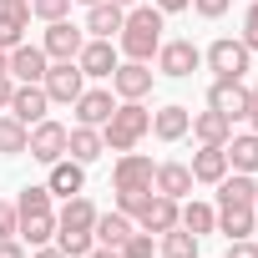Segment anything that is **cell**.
<instances>
[{"instance_id":"60d3db41","label":"cell","mask_w":258,"mask_h":258,"mask_svg":"<svg viewBox=\"0 0 258 258\" xmlns=\"http://www.w3.org/2000/svg\"><path fill=\"white\" fill-rule=\"evenodd\" d=\"M11 91H16V76H11V71H0V111L11 106Z\"/></svg>"},{"instance_id":"8fae6325","label":"cell","mask_w":258,"mask_h":258,"mask_svg":"<svg viewBox=\"0 0 258 258\" xmlns=\"http://www.w3.org/2000/svg\"><path fill=\"white\" fill-rule=\"evenodd\" d=\"M116 61H121V51H116V41H96V36H86V46H81V56H76V66H81V76H91V81H111V71H116Z\"/></svg>"},{"instance_id":"f1b7e54d","label":"cell","mask_w":258,"mask_h":258,"mask_svg":"<svg viewBox=\"0 0 258 258\" xmlns=\"http://www.w3.org/2000/svg\"><path fill=\"white\" fill-rule=\"evenodd\" d=\"M198 243H203V238L187 233L182 223L167 228V233H157V253H162V258H198Z\"/></svg>"},{"instance_id":"83f0119b","label":"cell","mask_w":258,"mask_h":258,"mask_svg":"<svg viewBox=\"0 0 258 258\" xmlns=\"http://www.w3.org/2000/svg\"><path fill=\"white\" fill-rule=\"evenodd\" d=\"M213 233H223L228 243H233V238H253V233H258L253 208H218V228H213Z\"/></svg>"},{"instance_id":"30bf717a","label":"cell","mask_w":258,"mask_h":258,"mask_svg":"<svg viewBox=\"0 0 258 258\" xmlns=\"http://www.w3.org/2000/svg\"><path fill=\"white\" fill-rule=\"evenodd\" d=\"M81 46H86V31H81V26H71V21H51V26H46V36H41V51H46L51 61H76V56H81Z\"/></svg>"},{"instance_id":"cb8c5ba5","label":"cell","mask_w":258,"mask_h":258,"mask_svg":"<svg viewBox=\"0 0 258 258\" xmlns=\"http://www.w3.org/2000/svg\"><path fill=\"white\" fill-rule=\"evenodd\" d=\"M187 167H192V182H208V187H218V182L228 177V152H223V147H198Z\"/></svg>"},{"instance_id":"2e32d148","label":"cell","mask_w":258,"mask_h":258,"mask_svg":"<svg viewBox=\"0 0 258 258\" xmlns=\"http://www.w3.org/2000/svg\"><path fill=\"white\" fill-rule=\"evenodd\" d=\"M46 187H51V198H76L81 187H86V167L76 162V157H61V162H51V177H46Z\"/></svg>"},{"instance_id":"4316f807","label":"cell","mask_w":258,"mask_h":258,"mask_svg":"<svg viewBox=\"0 0 258 258\" xmlns=\"http://www.w3.org/2000/svg\"><path fill=\"white\" fill-rule=\"evenodd\" d=\"M132 228H137V223L116 208V213H96V228H91V233H96V243H101V248H121L126 238H132Z\"/></svg>"},{"instance_id":"ac0fdd59","label":"cell","mask_w":258,"mask_h":258,"mask_svg":"<svg viewBox=\"0 0 258 258\" xmlns=\"http://www.w3.org/2000/svg\"><path fill=\"white\" fill-rule=\"evenodd\" d=\"M187 126H192V111L177 106V101L152 111V137H157V142H182V137H187Z\"/></svg>"},{"instance_id":"8992f818","label":"cell","mask_w":258,"mask_h":258,"mask_svg":"<svg viewBox=\"0 0 258 258\" xmlns=\"http://www.w3.org/2000/svg\"><path fill=\"white\" fill-rule=\"evenodd\" d=\"M66 132H71V126H61L56 116H41L36 126H31V137H26V152L36 157V162H61L66 157Z\"/></svg>"},{"instance_id":"603a6c76","label":"cell","mask_w":258,"mask_h":258,"mask_svg":"<svg viewBox=\"0 0 258 258\" xmlns=\"http://www.w3.org/2000/svg\"><path fill=\"white\" fill-rule=\"evenodd\" d=\"M46 66H51V56H46L41 46H31V41H21V46L11 51V76H16V81H41Z\"/></svg>"},{"instance_id":"ab89813d","label":"cell","mask_w":258,"mask_h":258,"mask_svg":"<svg viewBox=\"0 0 258 258\" xmlns=\"http://www.w3.org/2000/svg\"><path fill=\"white\" fill-rule=\"evenodd\" d=\"M0 258H26V243L21 238H0Z\"/></svg>"},{"instance_id":"e575fe53","label":"cell","mask_w":258,"mask_h":258,"mask_svg":"<svg viewBox=\"0 0 258 258\" xmlns=\"http://www.w3.org/2000/svg\"><path fill=\"white\" fill-rule=\"evenodd\" d=\"M21 213H51V187H21L16 218H21Z\"/></svg>"},{"instance_id":"484cf974","label":"cell","mask_w":258,"mask_h":258,"mask_svg":"<svg viewBox=\"0 0 258 258\" xmlns=\"http://www.w3.org/2000/svg\"><path fill=\"white\" fill-rule=\"evenodd\" d=\"M16 238H21L26 248H41V243H51V238H56V208H51V213H21V223H16Z\"/></svg>"},{"instance_id":"7a4b0ae2","label":"cell","mask_w":258,"mask_h":258,"mask_svg":"<svg viewBox=\"0 0 258 258\" xmlns=\"http://www.w3.org/2000/svg\"><path fill=\"white\" fill-rule=\"evenodd\" d=\"M152 177H157V162L147 157V152H116V167H111V187H116V208L132 218L137 213V203L152 192Z\"/></svg>"},{"instance_id":"d4e9b609","label":"cell","mask_w":258,"mask_h":258,"mask_svg":"<svg viewBox=\"0 0 258 258\" xmlns=\"http://www.w3.org/2000/svg\"><path fill=\"white\" fill-rule=\"evenodd\" d=\"M253 198H258L253 172H228L218 182V208H253Z\"/></svg>"},{"instance_id":"9c48e42d","label":"cell","mask_w":258,"mask_h":258,"mask_svg":"<svg viewBox=\"0 0 258 258\" xmlns=\"http://www.w3.org/2000/svg\"><path fill=\"white\" fill-rule=\"evenodd\" d=\"M16 121H26V126H36L41 116H51V96H46V86L41 81H16V91H11V106H6Z\"/></svg>"},{"instance_id":"c3c4849f","label":"cell","mask_w":258,"mask_h":258,"mask_svg":"<svg viewBox=\"0 0 258 258\" xmlns=\"http://www.w3.org/2000/svg\"><path fill=\"white\" fill-rule=\"evenodd\" d=\"M0 71H11V51H0Z\"/></svg>"},{"instance_id":"1f68e13d","label":"cell","mask_w":258,"mask_h":258,"mask_svg":"<svg viewBox=\"0 0 258 258\" xmlns=\"http://www.w3.org/2000/svg\"><path fill=\"white\" fill-rule=\"evenodd\" d=\"M26 137H31V126L16 121L11 111H0V157H21L26 152Z\"/></svg>"},{"instance_id":"b9f144b4","label":"cell","mask_w":258,"mask_h":258,"mask_svg":"<svg viewBox=\"0 0 258 258\" xmlns=\"http://www.w3.org/2000/svg\"><path fill=\"white\" fill-rule=\"evenodd\" d=\"M152 6H157L162 16H177V11H187V6H192V0H152Z\"/></svg>"},{"instance_id":"f907efd6","label":"cell","mask_w":258,"mask_h":258,"mask_svg":"<svg viewBox=\"0 0 258 258\" xmlns=\"http://www.w3.org/2000/svg\"><path fill=\"white\" fill-rule=\"evenodd\" d=\"M76 6H96V0H76Z\"/></svg>"},{"instance_id":"f6af8a7d","label":"cell","mask_w":258,"mask_h":258,"mask_svg":"<svg viewBox=\"0 0 258 258\" xmlns=\"http://www.w3.org/2000/svg\"><path fill=\"white\" fill-rule=\"evenodd\" d=\"M86 258H121V253H116V248H101V243H96V248H91Z\"/></svg>"},{"instance_id":"7402d4cb","label":"cell","mask_w":258,"mask_h":258,"mask_svg":"<svg viewBox=\"0 0 258 258\" xmlns=\"http://www.w3.org/2000/svg\"><path fill=\"white\" fill-rule=\"evenodd\" d=\"M101 152H106V142H101V126H71V132H66V157H76L81 167H91Z\"/></svg>"},{"instance_id":"277c9868","label":"cell","mask_w":258,"mask_h":258,"mask_svg":"<svg viewBox=\"0 0 258 258\" xmlns=\"http://www.w3.org/2000/svg\"><path fill=\"white\" fill-rule=\"evenodd\" d=\"M203 61H208V71H218L223 81H243V76L253 71V51H248L238 36H218V41L203 51Z\"/></svg>"},{"instance_id":"7c38bea8","label":"cell","mask_w":258,"mask_h":258,"mask_svg":"<svg viewBox=\"0 0 258 258\" xmlns=\"http://www.w3.org/2000/svg\"><path fill=\"white\" fill-rule=\"evenodd\" d=\"M198 66H203V51H198L192 41H162V46H157V71H162V76L182 81V76H192Z\"/></svg>"},{"instance_id":"4dcf8cb0","label":"cell","mask_w":258,"mask_h":258,"mask_svg":"<svg viewBox=\"0 0 258 258\" xmlns=\"http://www.w3.org/2000/svg\"><path fill=\"white\" fill-rule=\"evenodd\" d=\"M26 26H31V6L0 11V51H16V46L26 41Z\"/></svg>"},{"instance_id":"8d00e7d4","label":"cell","mask_w":258,"mask_h":258,"mask_svg":"<svg viewBox=\"0 0 258 258\" xmlns=\"http://www.w3.org/2000/svg\"><path fill=\"white\" fill-rule=\"evenodd\" d=\"M248 51H258V0H253V6L243 11V36H238Z\"/></svg>"},{"instance_id":"5b68a950","label":"cell","mask_w":258,"mask_h":258,"mask_svg":"<svg viewBox=\"0 0 258 258\" xmlns=\"http://www.w3.org/2000/svg\"><path fill=\"white\" fill-rule=\"evenodd\" d=\"M41 86H46L51 106H71V101L86 91V76H81V66H76V61H51V66H46V76H41Z\"/></svg>"},{"instance_id":"4fadbf2b","label":"cell","mask_w":258,"mask_h":258,"mask_svg":"<svg viewBox=\"0 0 258 258\" xmlns=\"http://www.w3.org/2000/svg\"><path fill=\"white\" fill-rule=\"evenodd\" d=\"M208 106H213L218 116H228V121H248V86L218 76V81L208 86Z\"/></svg>"},{"instance_id":"6da1fadb","label":"cell","mask_w":258,"mask_h":258,"mask_svg":"<svg viewBox=\"0 0 258 258\" xmlns=\"http://www.w3.org/2000/svg\"><path fill=\"white\" fill-rule=\"evenodd\" d=\"M162 31H167V16L157 6H132L121 21V36H116V51L126 61H152L157 46H162Z\"/></svg>"},{"instance_id":"836d02e7","label":"cell","mask_w":258,"mask_h":258,"mask_svg":"<svg viewBox=\"0 0 258 258\" xmlns=\"http://www.w3.org/2000/svg\"><path fill=\"white\" fill-rule=\"evenodd\" d=\"M116 253H121V258H152V253H157V233H142V228H132V238H126Z\"/></svg>"},{"instance_id":"3957f363","label":"cell","mask_w":258,"mask_h":258,"mask_svg":"<svg viewBox=\"0 0 258 258\" xmlns=\"http://www.w3.org/2000/svg\"><path fill=\"white\" fill-rule=\"evenodd\" d=\"M147 132H152V111H147L142 101H116V111L101 121V142H106V152H132Z\"/></svg>"},{"instance_id":"f35d334b","label":"cell","mask_w":258,"mask_h":258,"mask_svg":"<svg viewBox=\"0 0 258 258\" xmlns=\"http://www.w3.org/2000/svg\"><path fill=\"white\" fill-rule=\"evenodd\" d=\"M228 258H258V243L253 238H233L228 243Z\"/></svg>"},{"instance_id":"44dd1931","label":"cell","mask_w":258,"mask_h":258,"mask_svg":"<svg viewBox=\"0 0 258 258\" xmlns=\"http://www.w3.org/2000/svg\"><path fill=\"white\" fill-rule=\"evenodd\" d=\"M187 132L198 137V147H223V142L233 137V121L208 106V111H192V126H187Z\"/></svg>"},{"instance_id":"ee69618b","label":"cell","mask_w":258,"mask_h":258,"mask_svg":"<svg viewBox=\"0 0 258 258\" xmlns=\"http://www.w3.org/2000/svg\"><path fill=\"white\" fill-rule=\"evenodd\" d=\"M31 258H66L56 243H41V248H31Z\"/></svg>"},{"instance_id":"52a82bcc","label":"cell","mask_w":258,"mask_h":258,"mask_svg":"<svg viewBox=\"0 0 258 258\" xmlns=\"http://www.w3.org/2000/svg\"><path fill=\"white\" fill-rule=\"evenodd\" d=\"M152 66L147 61H116V71H111V96L116 101H147V91H152Z\"/></svg>"},{"instance_id":"7bdbcfd3","label":"cell","mask_w":258,"mask_h":258,"mask_svg":"<svg viewBox=\"0 0 258 258\" xmlns=\"http://www.w3.org/2000/svg\"><path fill=\"white\" fill-rule=\"evenodd\" d=\"M248 121H253V132H258V86H248Z\"/></svg>"},{"instance_id":"5bb4252c","label":"cell","mask_w":258,"mask_h":258,"mask_svg":"<svg viewBox=\"0 0 258 258\" xmlns=\"http://www.w3.org/2000/svg\"><path fill=\"white\" fill-rule=\"evenodd\" d=\"M71 111H76V126H101V121L116 111V96H111V86H86V91L71 101Z\"/></svg>"},{"instance_id":"9a60e30c","label":"cell","mask_w":258,"mask_h":258,"mask_svg":"<svg viewBox=\"0 0 258 258\" xmlns=\"http://www.w3.org/2000/svg\"><path fill=\"white\" fill-rule=\"evenodd\" d=\"M121 21H126V11L121 6H111V0H96V6H86V36H96V41H116L121 36Z\"/></svg>"},{"instance_id":"d6a6232c","label":"cell","mask_w":258,"mask_h":258,"mask_svg":"<svg viewBox=\"0 0 258 258\" xmlns=\"http://www.w3.org/2000/svg\"><path fill=\"white\" fill-rule=\"evenodd\" d=\"M26 6H31V16L36 21H71V6H76V0H26Z\"/></svg>"},{"instance_id":"74e56055","label":"cell","mask_w":258,"mask_h":258,"mask_svg":"<svg viewBox=\"0 0 258 258\" xmlns=\"http://www.w3.org/2000/svg\"><path fill=\"white\" fill-rule=\"evenodd\" d=\"M16 223H21V218H16V203L0 198V238H16Z\"/></svg>"},{"instance_id":"f546056e","label":"cell","mask_w":258,"mask_h":258,"mask_svg":"<svg viewBox=\"0 0 258 258\" xmlns=\"http://www.w3.org/2000/svg\"><path fill=\"white\" fill-rule=\"evenodd\" d=\"M177 223H182L187 233H198V238H203V233H213V228H218V208H208V203H198V198H192V203H182V208H177Z\"/></svg>"},{"instance_id":"7dc6e473","label":"cell","mask_w":258,"mask_h":258,"mask_svg":"<svg viewBox=\"0 0 258 258\" xmlns=\"http://www.w3.org/2000/svg\"><path fill=\"white\" fill-rule=\"evenodd\" d=\"M111 6H121V11H132V6H142V0H111Z\"/></svg>"},{"instance_id":"d6986e66","label":"cell","mask_w":258,"mask_h":258,"mask_svg":"<svg viewBox=\"0 0 258 258\" xmlns=\"http://www.w3.org/2000/svg\"><path fill=\"white\" fill-rule=\"evenodd\" d=\"M56 228H61V233H91V228H96V203H91L86 192L66 198V208L56 213Z\"/></svg>"},{"instance_id":"ffe728a7","label":"cell","mask_w":258,"mask_h":258,"mask_svg":"<svg viewBox=\"0 0 258 258\" xmlns=\"http://www.w3.org/2000/svg\"><path fill=\"white\" fill-rule=\"evenodd\" d=\"M228 152V172H253L258 177V132H233L223 142Z\"/></svg>"},{"instance_id":"681fc988","label":"cell","mask_w":258,"mask_h":258,"mask_svg":"<svg viewBox=\"0 0 258 258\" xmlns=\"http://www.w3.org/2000/svg\"><path fill=\"white\" fill-rule=\"evenodd\" d=\"M253 223H258V198H253Z\"/></svg>"},{"instance_id":"ba28073f","label":"cell","mask_w":258,"mask_h":258,"mask_svg":"<svg viewBox=\"0 0 258 258\" xmlns=\"http://www.w3.org/2000/svg\"><path fill=\"white\" fill-rule=\"evenodd\" d=\"M177 208H182L177 198H162V192L152 187V192H147V198L137 203L132 223H137L142 233H167V228H177Z\"/></svg>"},{"instance_id":"bcb514c9","label":"cell","mask_w":258,"mask_h":258,"mask_svg":"<svg viewBox=\"0 0 258 258\" xmlns=\"http://www.w3.org/2000/svg\"><path fill=\"white\" fill-rule=\"evenodd\" d=\"M26 6V0H0V11H21Z\"/></svg>"},{"instance_id":"e0dca14e","label":"cell","mask_w":258,"mask_h":258,"mask_svg":"<svg viewBox=\"0 0 258 258\" xmlns=\"http://www.w3.org/2000/svg\"><path fill=\"white\" fill-rule=\"evenodd\" d=\"M152 187H157L162 198H177V203H187V198H192V167H187V162H157V177H152Z\"/></svg>"},{"instance_id":"d590c367","label":"cell","mask_w":258,"mask_h":258,"mask_svg":"<svg viewBox=\"0 0 258 258\" xmlns=\"http://www.w3.org/2000/svg\"><path fill=\"white\" fill-rule=\"evenodd\" d=\"M187 11H198L203 21H223V16L233 11V0H192V6H187Z\"/></svg>"}]
</instances>
